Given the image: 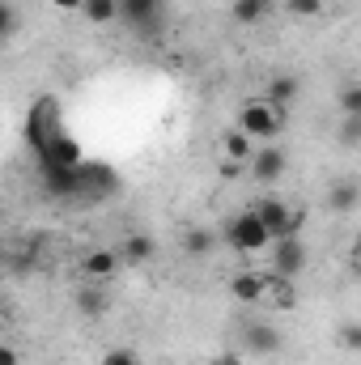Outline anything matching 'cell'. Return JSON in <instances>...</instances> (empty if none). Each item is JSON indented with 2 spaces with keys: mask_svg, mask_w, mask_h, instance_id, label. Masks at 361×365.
Here are the masks:
<instances>
[{
  "mask_svg": "<svg viewBox=\"0 0 361 365\" xmlns=\"http://www.w3.org/2000/svg\"><path fill=\"white\" fill-rule=\"evenodd\" d=\"M280 128H285V110L280 106H272L268 98H251V102H243L238 106V132H247L255 145H268L280 136Z\"/></svg>",
  "mask_w": 361,
  "mask_h": 365,
  "instance_id": "cell-1",
  "label": "cell"
},
{
  "mask_svg": "<svg viewBox=\"0 0 361 365\" xmlns=\"http://www.w3.org/2000/svg\"><path fill=\"white\" fill-rule=\"evenodd\" d=\"M21 136H26V145H30L34 153H43L56 136H64V123H60V102H56L51 93H47V98H39V102L30 106Z\"/></svg>",
  "mask_w": 361,
  "mask_h": 365,
  "instance_id": "cell-2",
  "label": "cell"
},
{
  "mask_svg": "<svg viewBox=\"0 0 361 365\" xmlns=\"http://www.w3.org/2000/svg\"><path fill=\"white\" fill-rule=\"evenodd\" d=\"M225 242L238 251V255H260V251H268V230L260 225V217L247 208V212H238L230 225H225Z\"/></svg>",
  "mask_w": 361,
  "mask_h": 365,
  "instance_id": "cell-3",
  "label": "cell"
},
{
  "mask_svg": "<svg viewBox=\"0 0 361 365\" xmlns=\"http://www.w3.org/2000/svg\"><path fill=\"white\" fill-rule=\"evenodd\" d=\"M162 13H166V0H119V17L136 34H158L162 30Z\"/></svg>",
  "mask_w": 361,
  "mask_h": 365,
  "instance_id": "cell-4",
  "label": "cell"
},
{
  "mask_svg": "<svg viewBox=\"0 0 361 365\" xmlns=\"http://www.w3.org/2000/svg\"><path fill=\"white\" fill-rule=\"evenodd\" d=\"M268 247H272V272L276 276L298 280L306 272V242L302 238H272Z\"/></svg>",
  "mask_w": 361,
  "mask_h": 365,
  "instance_id": "cell-5",
  "label": "cell"
},
{
  "mask_svg": "<svg viewBox=\"0 0 361 365\" xmlns=\"http://www.w3.org/2000/svg\"><path fill=\"white\" fill-rule=\"evenodd\" d=\"M298 306V284L289 276L264 272V293H260V310H293Z\"/></svg>",
  "mask_w": 361,
  "mask_h": 365,
  "instance_id": "cell-6",
  "label": "cell"
},
{
  "mask_svg": "<svg viewBox=\"0 0 361 365\" xmlns=\"http://www.w3.org/2000/svg\"><path fill=\"white\" fill-rule=\"evenodd\" d=\"M247 166H251V179L255 182H276L285 175V153L276 149V145H255V153L247 158Z\"/></svg>",
  "mask_w": 361,
  "mask_h": 365,
  "instance_id": "cell-7",
  "label": "cell"
},
{
  "mask_svg": "<svg viewBox=\"0 0 361 365\" xmlns=\"http://www.w3.org/2000/svg\"><path fill=\"white\" fill-rule=\"evenodd\" d=\"M81 272H86V280H93V284H106L111 276L119 272V255H115V247H93V251H86Z\"/></svg>",
  "mask_w": 361,
  "mask_h": 365,
  "instance_id": "cell-8",
  "label": "cell"
},
{
  "mask_svg": "<svg viewBox=\"0 0 361 365\" xmlns=\"http://www.w3.org/2000/svg\"><path fill=\"white\" fill-rule=\"evenodd\" d=\"M153 238L149 234H123L119 238V247H115V255H119V264H132V268H141V264H149L153 259Z\"/></svg>",
  "mask_w": 361,
  "mask_h": 365,
  "instance_id": "cell-9",
  "label": "cell"
},
{
  "mask_svg": "<svg viewBox=\"0 0 361 365\" xmlns=\"http://www.w3.org/2000/svg\"><path fill=\"white\" fill-rule=\"evenodd\" d=\"M243 344H247L251 353L268 357V353L280 349V331H276L272 323H264V319H260V323H247V327H243Z\"/></svg>",
  "mask_w": 361,
  "mask_h": 365,
  "instance_id": "cell-10",
  "label": "cell"
},
{
  "mask_svg": "<svg viewBox=\"0 0 361 365\" xmlns=\"http://www.w3.org/2000/svg\"><path fill=\"white\" fill-rule=\"evenodd\" d=\"M43 179L51 195H81V175L77 166H43Z\"/></svg>",
  "mask_w": 361,
  "mask_h": 365,
  "instance_id": "cell-11",
  "label": "cell"
},
{
  "mask_svg": "<svg viewBox=\"0 0 361 365\" xmlns=\"http://www.w3.org/2000/svg\"><path fill=\"white\" fill-rule=\"evenodd\" d=\"M251 153H255V140H251L247 132H238V128L221 132V158H225V162H238V166H243Z\"/></svg>",
  "mask_w": 361,
  "mask_h": 365,
  "instance_id": "cell-12",
  "label": "cell"
},
{
  "mask_svg": "<svg viewBox=\"0 0 361 365\" xmlns=\"http://www.w3.org/2000/svg\"><path fill=\"white\" fill-rule=\"evenodd\" d=\"M230 293H234V302H243V306H260L264 272H238L234 280H230Z\"/></svg>",
  "mask_w": 361,
  "mask_h": 365,
  "instance_id": "cell-13",
  "label": "cell"
},
{
  "mask_svg": "<svg viewBox=\"0 0 361 365\" xmlns=\"http://www.w3.org/2000/svg\"><path fill=\"white\" fill-rule=\"evenodd\" d=\"M298 93H302V86H298V77H289V73H280V77H272V86H268V98L272 106H280V110H289L293 102H298Z\"/></svg>",
  "mask_w": 361,
  "mask_h": 365,
  "instance_id": "cell-14",
  "label": "cell"
},
{
  "mask_svg": "<svg viewBox=\"0 0 361 365\" xmlns=\"http://www.w3.org/2000/svg\"><path fill=\"white\" fill-rule=\"evenodd\" d=\"M77 306H81L90 319H102V314H106V306H111V302H106V284H93V280H86V284L77 289Z\"/></svg>",
  "mask_w": 361,
  "mask_h": 365,
  "instance_id": "cell-15",
  "label": "cell"
},
{
  "mask_svg": "<svg viewBox=\"0 0 361 365\" xmlns=\"http://www.w3.org/2000/svg\"><path fill=\"white\" fill-rule=\"evenodd\" d=\"M268 13H272V0H234L230 4V17L238 26H260Z\"/></svg>",
  "mask_w": 361,
  "mask_h": 365,
  "instance_id": "cell-16",
  "label": "cell"
},
{
  "mask_svg": "<svg viewBox=\"0 0 361 365\" xmlns=\"http://www.w3.org/2000/svg\"><path fill=\"white\" fill-rule=\"evenodd\" d=\"M251 212L260 217V225L268 230V238H272V234L280 230V221H285V212H289V204H285V200H272V195H264L260 204H251Z\"/></svg>",
  "mask_w": 361,
  "mask_h": 365,
  "instance_id": "cell-17",
  "label": "cell"
},
{
  "mask_svg": "<svg viewBox=\"0 0 361 365\" xmlns=\"http://www.w3.org/2000/svg\"><path fill=\"white\" fill-rule=\"evenodd\" d=\"M357 200H361V187L353 179L327 187V208H332V212H353V208H357Z\"/></svg>",
  "mask_w": 361,
  "mask_h": 365,
  "instance_id": "cell-18",
  "label": "cell"
},
{
  "mask_svg": "<svg viewBox=\"0 0 361 365\" xmlns=\"http://www.w3.org/2000/svg\"><path fill=\"white\" fill-rule=\"evenodd\" d=\"M90 26H111L115 17H119V0H81V9H77Z\"/></svg>",
  "mask_w": 361,
  "mask_h": 365,
  "instance_id": "cell-19",
  "label": "cell"
},
{
  "mask_svg": "<svg viewBox=\"0 0 361 365\" xmlns=\"http://www.w3.org/2000/svg\"><path fill=\"white\" fill-rule=\"evenodd\" d=\"M213 247H217V238H213L208 230H191V234L183 238V251H187L191 259H208V255H213Z\"/></svg>",
  "mask_w": 361,
  "mask_h": 365,
  "instance_id": "cell-20",
  "label": "cell"
},
{
  "mask_svg": "<svg viewBox=\"0 0 361 365\" xmlns=\"http://www.w3.org/2000/svg\"><path fill=\"white\" fill-rule=\"evenodd\" d=\"M323 9H327V0H285V13L298 21H315V17H323Z\"/></svg>",
  "mask_w": 361,
  "mask_h": 365,
  "instance_id": "cell-21",
  "label": "cell"
},
{
  "mask_svg": "<svg viewBox=\"0 0 361 365\" xmlns=\"http://www.w3.org/2000/svg\"><path fill=\"white\" fill-rule=\"evenodd\" d=\"M302 225H306V212H302V208H289V212H285V221H280V230H276L272 238H298V234H302Z\"/></svg>",
  "mask_w": 361,
  "mask_h": 365,
  "instance_id": "cell-22",
  "label": "cell"
},
{
  "mask_svg": "<svg viewBox=\"0 0 361 365\" xmlns=\"http://www.w3.org/2000/svg\"><path fill=\"white\" fill-rule=\"evenodd\" d=\"M340 110H345V115H361V86L357 81H349V86L340 90Z\"/></svg>",
  "mask_w": 361,
  "mask_h": 365,
  "instance_id": "cell-23",
  "label": "cell"
},
{
  "mask_svg": "<svg viewBox=\"0 0 361 365\" xmlns=\"http://www.w3.org/2000/svg\"><path fill=\"white\" fill-rule=\"evenodd\" d=\"M102 365H141V357L119 344V349H106V353H102Z\"/></svg>",
  "mask_w": 361,
  "mask_h": 365,
  "instance_id": "cell-24",
  "label": "cell"
},
{
  "mask_svg": "<svg viewBox=\"0 0 361 365\" xmlns=\"http://www.w3.org/2000/svg\"><path fill=\"white\" fill-rule=\"evenodd\" d=\"M13 30H17V13H13V4H4V0H0V43H4Z\"/></svg>",
  "mask_w": 361,
  "mask_h": 365,
  "instance_id": "cell-25",
  "label": "cell"
},
{
  "mask_svg": "<svg viewBox=\"0 0 361 365\" xmlns=\"http://www.w3.org/2000/svg\"><path fill=\"white\" fill-rule=\"evenodd\" d=\"M361 136V115H345V132H340V140L345 145H357Z\"/></svg>",
  "mask_w": 361,
  "mask_h": 365,
  "instance_id": "cell-26",
  "label": "cell"
},
{
  "mask_svg": "<svg viewBox=\"0 0 361 365\" xmlns=\"http://www.w3.org/2000/svg\"><path fill=\"white\" fill-rule=\"evenodd\" d=\"M340 344H345L349 353H357V349H361V327H357V323H349V327L340 331Z\"/></svg>",
  "mask_w": 361,
  "mask_h": 365,
  "instance_id": "cell-27",
  "label": "cell"
},
{
  "mask_svg": "<svg viewBox=\"0 0 361 365\" xmlns=\"http://www.w3.org/2000/svg\"><path fill=\"white\" fill-rule=\"evenodd\" d=\"M0 365H21V353L13 344H0Z\"/></svg>",
  "mask_w": 361,
  "mask_h": 365,
  "instance_id": "cell-28",
  "label": "cell"
},
{
  "mask_svg": "<svg viewBox=\"0 0 361 365\" xmlns=\"http://www.w3.org/2000/svg\"><path fill=\"white\" fill-rule=\"evenodd\" d=\"M51 4H56L60 13H77V9H81V0H51Z\"/></svg>",
  "mask_w": 361,
  "mask_h": 365,
  "instance_id": "cell-29",
  "label": "cell"
},
{
  "mask_svg": "<svg viewBox=\"0 0 361 365\" xmlns=\"http://www.w3.org/2000/svg\"><path fill=\"white\" fill-rule=\"evenodd\" d=\"M208 365H243V361H238L234 353H221V357H213V361H208Z\"/></svg>",
  "mask_w": 361,
  "mask_h": 365,
  "instance_id": "cell-30",
  "label": "cell"
},
{
  "mask_svg": "<svg viewBox=\"0 0 361 365\" xmlns=\"http://www.w3.org/2000/svg\"><path fill=\"white\" fill-rule=\"evenodd\" d=\"M221 175L225 179H238V162H221Z\"/></svg>",
  "mask_w": 361,
  "mask_h": 365,
  "instance_id": "cell-31",
  "label": "cell"
},
{
  "mask_svg": "<svg viewBox=\"0 0 361 365\" xmlns=\"http://www.w3.org/2000/svg\"><path fill=\"white\" fill-rule=\"evenodd\" d=\"M4 259H9V251H4V238H0V264H4Z\"/></svg>",
  "mask_w": 361,
  "mask_h": 365,
  "instance_id": "cell-32",
  "label": "cell"
}]
</instances>
